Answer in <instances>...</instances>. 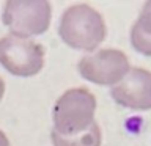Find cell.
Returning a JSON list of instances; mask_svg holds the SVG:
<instances>
[{
	"instance_id": "6da1fadb",
	"label": "cell",
	"mask_w": 151,
	"mask_h": 146,
	"mask_svg": "<svg viewBox=\"0 0 151 146\" xmlns=\"http://www.w3.org/2000/svg\"><path fill=\"white\" fill-rule=\"evenodd\" d=\"M107 27L104 16L88 3L71 5L61 13L58 36L63 44L74 50L94 52L104 42Z\"/></svg>"
},
{
	"instance_id": "7a4b0ae2",
	"label": "cell",
	"mask_w": 151,
	"mask_h": 146,
	"mask_svg": "<svg viewBox=\"0 0 151 146\" xmlns=\"http://www.w3.org/2000/svg\"><path fill=\"white\" fill-rule=\"evenodd\" d=\"M96 113V97L83 87L69 88L57 99L52 121L54 130L61 135L79 134L91 126Z\"/></svg>"
},
{
	"instance_id": "3957f363",
	"label": "cell",
	"mask_w": 151,
	"mask_h": 146,
	"mask_svg": "<svg viewBox=\"0 0 151 146\" xmlns=\"http://www.w3.org/2000/svg\"><path fill=\"white\" fill-rule=\"evenodd\" d=\"M52 22L50 0H5L2 24L8 33L35 38L46 33Z\"/></svg>"
},
{
	"instance_id": "277c9868",
	"label": "cell",
	"mask_w": 151,
	"mask_h": 146,
	"mask_svg": "<svg viewBox=\"0 0 151 146\" xmlns=\"http://www.w3.org/2000/svg\"><path fill=\"white\" fill-rule=\"evenodd\" d=\"M46 50L33 38L5 35L0 38V66L14 77H33L44 68Z\"/></svg>"
},
{
	"instance_id": "5b68a950",
	"label": "cell",
	"mask_w": 151,
	"mask_h": 146,
	"mask_svg": "<svg viewBox=\"0 0 151 146\" xmlns=\"http://www.w3.org/2000/svg\"><path fill=\"white\" fill-rule=\"evenodd\" d=\"M132 68L129 58L120 49H96L79 60L77 71L80 77L101 87L116 85Z\"/></svg>"
},
{
	"instance_id": "8992f818",
	"label": "cell",
	"mask_w": 151,
	"mask_h": 146,
	"mask_svg": "<svg viewBox=\"0 0 151 146\" xmlns=\"http://www.w3.org/2000/svg\"><path fill=\"white\" fill-rule=\"evenodd\" d=\"M110 96L120 107L127 110H151V71L131 68L129 72L110 88Z\"/></svg>"
},
{
	"instance_id": "52a82bcc",
	"label": "cell",
	"mask_w": 151,
	"mask_h": 146,
	"mask_svg": "<svg viewBox=\"0 0 151 146\" xmlns=\"http://www.w3.org/2000/svg\"><path fill=\"white\" fill-rule=\"evenodd\" d=\"M129 41L135 52L151 57V11H142L134 21L129 31Z\"/></svg>"
},
{
	"instance_id": "ba28073f",
	"label": "cell",
	"mask_w": 151,
	"mask_h": 146,
	"mask_svg": "<svg viewBox=\"0 0 151 146\" xmlns=\"http://www.w3.org/2000/svg\"><path fill=\"white\" fill-rule=\"evenodd\" d=\"M50 140L54 146H101L102 132L96 121L91 122L88 129H85L74 135H61L52 129Z\"/></svg>"
},
{
	"instance_id": "9c48e42d",
	"label": "cell",
	"mask_w": 151,
	"mask_h": 146,
	"mask_svg": "<svg viewBox=\"0 0 151 146\" xmlns=\"http://www.w3.org/2000/svg\"><path fill=\"white\" fill-rule=\"evenodd\" d=\"M0 146H11V145H9L8 137L5 135V132L2 129H0Z\"/></svg>"
},
{
	"instance_id": "30bf717a",
	"label": "cell",
	"mask_w": 151,
	"mask_h": 146,
	"mask_svg": "<svg viewBox=\"0 0 151 146\" xmlns=\"http://www.w3.org/2000/svg\"><path fill=\"white\" fill-rule=\"evenodd\" d=\"M142 11H151V0H145L142 5Z\"/></svg>"
},
{
	"instance_id": "8fae6325",
	"label": "cell",
	"mask_w": 151,
	"mask_h": 146,
	"mask_svg": "<svg viewBox=\"0 0 151 146\" xmlns=\"http://www.w3.org/2000/svg\"><path fill=\"white\" fill-rule=\"evenodd\" d=\"M3 94H5V82H3V79L0 77V101L3 99Z\"/></svg>"
}]
</instances>
